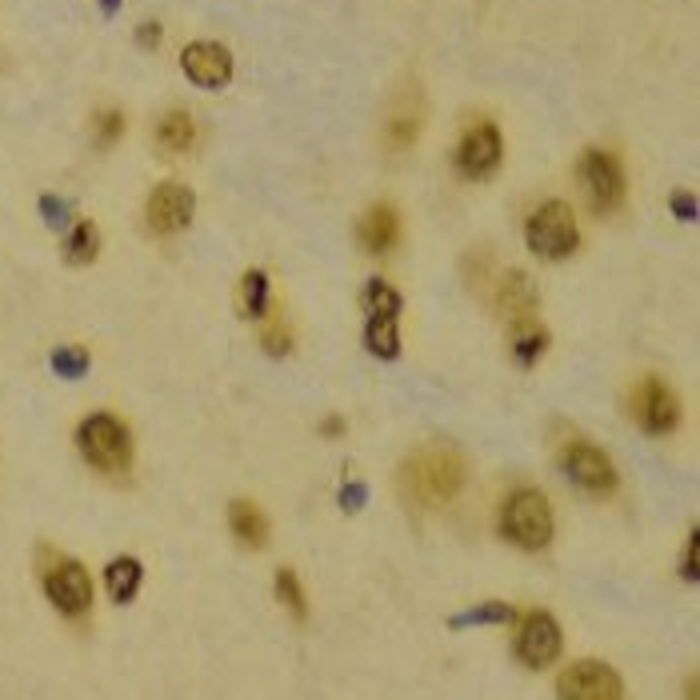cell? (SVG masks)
<instances>
[{"mask_svg": "<svg viewBox=\"0 0 700 700\" xmlns=\"http://www.w3.org/2000/svg\"><path fill=\"white\" fill-rule=\"evenodd\" d=\"M464 489V457L457 449L433 445L405 460L401 469V496L413 508H440Z\"/></svg>", "mask_w": 700, "mask_h": 700, "instance_id": "cell-1", "label": "cell"}, {"mask_svg": "<svg viewBox=\"0 0 700 700\" xmlns=\"http://www.w3.org/2000/svg\"><path fill=\"white\" fill-rule=\"evenodd\" d=\"M501 536L513 540L516 548L525 553H540V548L553 540V508H548V496L536 493V489H521L504 501L501 508Z\"/></svg>", "mask_w": 700, "mask_h": 700, "instance_id": "cell-2", "label": "cell"}, {"mask_svg": "<svg viewBox=\"0 0 700 700\" xmlns=\"http://www.w3.org/2000/svg\"><path fill=\"white\" fill-rule=\"evenodd\" d=\"M77 445L85 452V460L100 472H121L132 460V437L129 428L109 413L85 416V425L77 428Z\"/></svg>", "mask_w": 700, "mask_h": 700, "instance_id": "cell-3", "label": "cell"}, {"mask_svg": "<svg viewBox=\"0 0 700 700\" xmlns=\"http://www.w3.org/2000/svg\"><path fill=\"white\" fill-rule=\"evenodd\" d=\"M525 241H528V249H533L536 256H545V261H565V256H572L580 244L572 208L565 205V200H548V205H540L525 225Z\"/></svg>", "mask_w": 700, "mask_h": 700, "instance_id": "cell-4", "label": "cell"}, {"mask_svg": "<svg viewBox=\"0 0 700 700\" xmlns=\"http://www.w3.org/2000/svg\"><path fill=\"white\" fill-rule=\"evenodd\" d=\"M560 469H565V477H569L577 489H584V493L592 496H609L616 489L613 460L604 457L592 440H572L569 449L560 452Z\"/></svg>", "mask_w": 700, "mask_h": 700, "instance_id": "cell-5", "label": "cell"}, {"mask_svg": "<svg viewBox=\"0 0 700 700\" xmlns=\"http://www.w3.org/2000/svg\"><path fill=\"white\" fill-rule=\"evenodd\" d=\"M580 181L589 188V205L597 212H613L624 200V173L621 161L613 153H601V149H589L580 156Z\"/></svg>", "mask_w": 700, "mask_h": 700, "instance_id": "cell-6", "label": "cell"}, {"mask_svg": "<svg viewBox=\"0 0 700 700\" xmlns=\"http://www.w3.org/2000/svg\"><path fill=\"white\" fill-rule=\"evenodd\" d=\"M44 597L65 616H85L92 609V577L77 560H61L44 572Z\"/></svg>", "mask_w": 700, "mask_h": 700, "instance_id": "cell-7", "label": "cell"}, {"mask_svg": "<svg viewBox=\"0 0 700 700\" xmlns=\"http://www.w3.org/2000/svg\"><path fill=\"white\" fill-rule=\"evenodd\" d=\"M633 416L648 437H665V433H672L680 425V401L665 381L648 376L633 393Z\"/></svg>", "mask_w": 700, "mask_h": 700, "instance_id": "cell-8", "label": "cell"}, {"mask_svg": "<svg viewBox=\"0 0 700 700\" xmlns=\"http://www.w3.org/2000/svg\"><path fill=\"white\" fill-rule=\"evenodd\" d=\"M501 153H504V144H501L496 124H489V121L472 124L457 149L460 176H469V181H489V176L501 168Z\"/></svg>", "mask_w": 700, "mask_h": 700, "instance_id": "cell-9", "label": "cell"}, {"mask_svg": "<svg viewBox=\"0 0 700 700\" xmlns=\"http://www.w3.org/2000/svg\"><path fill=\"white\" fill-rule=\"evenodd\" d=\"M557 692L569 700H616L624 697V685L616 677V668L601 665V660H580V665L560 672Z\"/></svg>", "mask_w": 700, "mask_h": 700, "instance_id": "cell-10", "label": "cell"}, {"mask_svg": "<svg viewBox=\"0 0 700 700\" xmlns=\"http://www.w3.org/2000/svg\"><path fill=\"white\" fill-rule=\"evenodd\" d=\"M193 212H197L193 188L176 185V181L156 185L153 197H149V225H153V232H161V237H173V232L188 229Z\"/></svg>", "mask_w": 700, "mask_h": 700, "instance_id": "cell-11", "label": "cell"}, {"mask_svg": "<svg viewBox=\"0 0 700 700\" xmlns=\"http://www.w3.org/2000/svg\"><path fill=\"white\" fill-rule=\"evenodd\" d=\"M560 624L548 613H533L521 624V636H516V657L528 668H548L560 657Z\"/></svg>", "mask_w": 700, "mask_h": 700, "instance_id": "cell-12", "label": "cell"}, {"mask_svg": "<svg viewBox=\"0 0 700 700\" xmlns=\"http://www.w3.org/2000/svg\"><path fill=\"white\" fill-rule=\"evenodd\" d=\"M181 68H185V77L200 88H225L232 80L229 48H225V44H212V41L188 44L185 53H181Z\"/></svg>", "mask_w": 700, "mask_h": 700, "instance_id": "cell-13", "label": "cell"}, {"mask_svg": "<svg viewBox=\"0 0 700 700\" xmlns=\"http://www.w3.org/2000/svg\"><path fill=\"white\" fill-rule=\"evenodd\" d=\"M357 241H361L364 252L372 256H389L401 241V217H396L393 205H372L369 212L357 225Z\"/></svg>", "mask_w": 700, "mask_h": 700, "instance_id": "cell-14", "label": "cell"}, {"mask_svg": "<svg viewBox=\"0 0 700 700\" xmlns=\"http://www.w3.org/2000/svg\"><path fill=\"white\" fill-rule=\"evenodd\" d=\"M496 308H501V317H508L513 325L521 320H533L536 317V288L525 273H504L501 276V288H496Z\"/></svg>", "mask_w": 700, "mask_h": 700, "instance_id": "cell-15", "label": "cell"}, {"mask_svg": "<svg viewBox=\"0 0 700 700\" xmlns=\"http://www.w3.org/2000/svg\"><path fill=\"white\" fill-rule=\"evenodd\" d=\"M420 97H413V92H405V97L393 100V109H389V124H384V136H389V144H393L396 153L401 149H408V144L420 136Z\"/></svg>", "mask_w": 700, "mask_h": 700, "instance_id": "cell-16", "label": "cell"}, {"mask_svg": "<svg viewBox=\"0 0 700 700\" xmlns=\"http://www.w3.org/2000/svg\"><path fill=\"white\" fill-rule=\"evenodd\" d=\"M229 528L244 548H264L269 545V521L252 501H232L229 504Z\"/></svg>", "mask_w": 700, "mask_h": 700, "instance_id": "cell-17", "label": "cell"}, {"mask_svg": "<svg viewBox=\"0 0 700 700\" xmlns=\"http://www.w3.org/2000/svg\"><path fill=\"white\" fill-rule=\"evenodd\" d=\"M141 580H144L141 560H136V557H117L109 569H105V589H109V601H117V604L136 601Z\"/></svg>", "mask_w": 700, "mask_h": 700, "instance_id": "cell-18", "label": "cell"}, {"mask_svg": "<svg viewBox=\"0 0 700 700\" xmlns=\"http://www.w3.org/2000/svg\"><path fill=\"white\" fill-rule=\"evenodd\" d=\"M269 308H273V288H269V273L252 269V273H244V281H241V313L249 320H264V317H269Z\"/></svg>", "mask_w": 700, "mask_h": 700, "instance_id": "cell-19", "label": "cell"}, {"mask_svg": "<svg viewBox=\"0 0 700 700\" xmlns=\"http://www.w3.org/2000/svg\"><path fill=\"white\" fill-rule=\"evenodd\" d=\"M364 349H369L372 357H381V361H396V357H401V332H396V320L369 317V325H364Z\"/></svg>", "mask_w": 700, "mask_h": 700, "instance_id": "cell-20", "label": "cell"}, {"mask_svg": "<svg viewBox=\"0 0 700 700\" xmlns=\"http://www.w3.org/2000/svg\"><path fill=\"white\" fill-rule=\"evenodd\" d=\"M156 141L165 144L168 153H185L197 141V124H193L188 112H168L165 121L156 124Z\"/></svg>", "mask_w": 700, "mask_h": 700, "instance_id": "cell-21", "label": "cell"}, {"mask_svg": "<svg viewBox=\"0 0 700 700\" xmlns=\"http://www.w3.org/2000/svg\"><path fill=\"white\" fill-rule=\"evenodd\" d=\"M97 252H100L97 225H92V220H77L73 232L65 237V261L68 264H88V261H97Z\"/></svg>", "mask_w": 700, "mask_h": 700, "instance_id": "cell-22", "label": "cell"}, {"mask_svg": "<svg viewBox=\"0 0 700 700\" xmlns=\"http://www.w3.org/2000/svg\"><path fill=\"white\" fill-rule=\"evenodd\" d=\"M545 349H548V332L536 325V317L533 320H521L516 325V337H513V357L521 364H536L540 357H545Z\"/></svg>", "mask_w": 700, "mask_h": 700, "instance_id": "cell-23", "label": "cell"}, {"mask_svg": "<svg viewBox=\"0 0 700 700\" xmlns=\"http://www.w3.org/2000/svg\"><path fill=\"white\" fill-rule=\"evenodd\" d=\"M364 308H369V317L396 320V317H401V308H405V300H401V293H396L389 281L372 276L369 288H364Z\"/></svg>", "mask_w": 700, "mask_h": 700, "instance_id": "cell-24", "label": "cell"}, {"mask_svg": "<svg viewBox=\"0 0 700 700\" xmlns=\"http://www.w3.org/2000/svg\"><path fill=\"white\" fill-rule=\"evenodd\" d=\"M276 601L285 604V609L296 616V621H305V616H308L305 589H300V577H296L293 569H281V572H276Z\"/></svg>", "mask_w": 700, "mask_h": 700, "instance_id": "cell-25", "label": "cell"}, {"mask_svg": "<svg viewBox=\"0 0 700 700\" xmlns=\"http://www.w3.org/2000/svg\"><path fill=\"white\" fill-rule=\"evenodd\" d=\"M516 609L513 604H504V601H489V604H477V609H469V613H460L452 616V628H469V624H504V621H513Z\"/></svg>", "mask_w": 700, "mask_h": 700, "instance_id": "cell-26", "label": "cell"}, {"mask_svg": "<svg viewBox=\"0 0 700 700\" xmlns=\"http://www.w3.org/2000/svg\"><path fill=\"white\" fill-rule=\"evenodd\" d=\"M88 369H92V357L77 344H65V349L53 352V372L65 381H80V376H88Z\"/></svg>", "mask_w": 700, "mask_h": 700, "instance_id": "cell-27", "label": "cell"}, {"mask_svg": "<svg viewBox=\"0 0 700 700\" xmlns=\"http://www.w3.org/2000/svg\"><path fill=\"white\" fill-rule=\"evenodd\" d=\"M261 340H264V349L273 352V357H285V352L293 349V332H288V320L281 317V313H273V308H269V317L261 320Z\"/></svg>", "mask_w": 700, "mask_h": 700, "instance_id": "cell-28", "label": "cell"}, {"mask_svg": "<svg viewBox=\"0 0 700 700\" xmlns=\"http://www.w3.org/2000/svg\"><path fill=\"white\" fill-rule=\"evenodd\" d=\"M121 132H124V112H117V109L100 112L97 117V144H112Z\"/></svg>", "mask_w": 700, "mask_h": 700, "instance_id": "cell-29", "label": "cell"}, {"mask_svg": "<svg viewBox=\"0 0 700 700\" xmlns=\"http://www.w3.org/2000/svg\"><path fill=\"white\" fill-rule=\"evenodd\" d=\"M41 217L48 220V229L65 232V225H68V205H65L61 197H53V193H44V197H41Z\"/></svg>", "mask_w": 700, "mask_h": 700, "instance_id": "cell-30", "label": "cell"}, {"mask_svg": "<svg viewBox=\"0 0 700 700\" xmlns=\"http://www.w3.org/2000/svg\"><path fill=\"white\" fill-rule=\"evenodd\" d=\"M364 501H369V489H364L361 481H352L340 489V508H344V513H361Z\"/></svg>", "mask_w": 700, "mask_h": 700, "instance_id": "cell-31", "label": "cell"}, {"mask_svg": "<svg viewBox=\"0 0 700 700\" xmlns=\"http://www.w3.org/2000/svg\"><path fill=\"white\" fill-rule=\"evenodd\" d=\"M680 577L689 580H697V533L689 536V540H685V560H680Z\"/></svg>", "mask_w": 700, "mask_h": 700, "instance_id": "cell-32", "label": "cell"}, {"mask_svg": "<svg viewBox=\"0 0 700 700\" xmlns=\"http://www.w3.org/2000/svg\"><path fill=\"white\" fill-rule=\"evenodd\" d=\"M672 212H677L680 220H692V217H697V205H692L689 193H672Z\"/></svg>", "mask_w": 700, "mask_h": 700, "instance_id": "cell-33", "label": "cell"}, {"mask_svg": "<svg viewBox=\"0 0 700 700\" xmlns=\"http://www.w3.org/2000/svg\"><path fill=\"white\" fill-rule=\"evenodd\" d=\"M136 41L144 44V48H156V44H161V24H141V36H136Z\"/></svg>", "mask_w": 700, "mask_h": 700, "instance_id": "cell-34", "label": "cell"}, {"mask_svg": "<svg viewBox=\"0 0 700 700\" xmlns=\"http://www.w3.org/2000/svg\"><path fill=\"white\" fill-rule=\"evenodd\" d=\"M325 433H329V437H340V433H344V425H340V420H329V425H325Z\"/></svg>", "mask_w": 700, "mask_h": 700, "instance_id": "cell-35", "label": "cell"}, {"mask_svg": "<svg viewBox=\"0 0 700 700\" xmlns=\"http://www.w3.org/2000/svg\"><path fill=\"white\" fill-rule=\"evenodd\" d=\"M100 4H105V12H117V9H121V0H100Z\"/></svg>", "mask_w": 700, "mask_h": 700, "instance_id": "cell-36", "label": "cell"}]
</instances>
